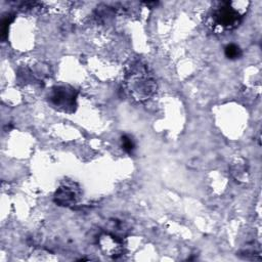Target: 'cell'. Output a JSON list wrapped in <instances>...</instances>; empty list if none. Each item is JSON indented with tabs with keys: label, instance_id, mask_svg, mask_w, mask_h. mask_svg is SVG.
<instances>
[{
	"label": "cell",
	"instance_id": "7",
	"mask_svg": "<svg viewBox=\"0 0 262 262\" xmlns=\"http://www.w3.org/2000/svg\"><path fill=\"white\" fill-rule=\"evenodd\" d=\"M231 168H232V173L236 172V173L233 174V175H234V177L237 178V179H243L244 176H246V174H247V172H248L246 163H245V162H242V163H241L239 160H236V162L233 163V165H232Z\"/></svg>",
	"mask_w": 262,
	"mask_h": 262
},
{
	"label": "cell",
	"instance_id": "4",
	"mask_svg": "<svg viewBox=\"0 0 262 262\" xmlns=\"http://www.w3.org/2000/svg\"><path fill=\"white\" fill-rule=\"evenodd\" d=\"M80 195V189L74 182H64L61 184L54 193V202L59 206H72L75 205Z\"/></svg>",
	"mask_w": 262,
	"mask_h": 262
},
{
	"label": "cell",
	"instance_id": "2",
	"mask_svg": "<svg viewBox=\"0 0 262 262\" xmlns=\"http://www.w3.org/2000/svg\"><path fill=\"white\" fill-rule=\"evenodd\" d=\"M243 12L234 6V2L223 1L209 15L208 26L215 33H224L236 29L243 19Z\"/></svg>",
	"mask_w": 262,
	"mask_h": 262
},
{
	"label": "cell",
	"instance_id": "6",
	"mask_svg": "<svg viewBox=\"0 0 262 262\" xmlns=\"http://www.w3.org/2000/svg\"><path fill=\"white\" fill-rule=\"evenodd\" d=\"M224 54L228 59L235 60L242 56L243 52L238 45H236L234 43H230L224 47Z\"/></svg>",
	"mask_w": 262,
	"mask_h": 262
},
{
	"label": "cell",
	"instance_id": "1",
	"mask_svg": "<svg viewBox=\"0 0 262 262\" xmlns=\"http://www.w3.org/2000/svg\"><path fill=\"white\" fill-rule=\"evenodd\" d=\"M126 89L130 96L137 101L150 98L157 91V83L148 68L137 60L131 63L126 75Z\"/></svg>",
	"mask_w": 262,
	"mask_h": 262
},
{
	"label": "cell",
	"instance_id": "8",
	"mask_svg": "<svg viewBox=\"0 0 262 262\" xmlns=\"http://www.w3.org/2000/svg\"><path fill=\"white\" fill-rule=\"evenodd\" d=\"M121 144H122V148L128 154H131L135 148V143L133 139L128 135H123L121 137Z\"/></svg>",
	"mask_w": 262,
	"mask_h": 262
},
{
	"label": "cell",
	"instance_id": "5",
	"mask_svg": "<svg viewBox=\"0 0 262 262\" xmlns=\"http://www.w3.org/2000/svg\"><path fill=\"white\" fill-rule=\"evenodd\" d=\"M98 244L107 256L118 257L123 253V241L114 233H103L98 238Z\"/></svg>",
	"mask_w": 262,
	"mask_h": 262
},
{
	"label": "cell",
	"instance_id": "3",
	"mask_svg": "<svg viewBox=\"0 0 262 262\" xmlns=\"http://www.w3.org/2000/svg\"><path fill=\"white\" fill-rule=\"evenodd\" d=\"M48 102L57 111L73 113L77 105V91L71 86H56L51 89Z\"/></svg>",
	"mask_w": 262,
	"mask_h": 262
}]
</instances>
